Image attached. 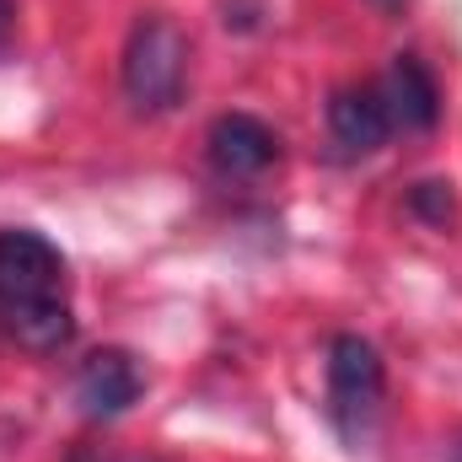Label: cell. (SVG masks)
<instances>
[{"instance_id": "cell-1", "label": "cell", "mask_w": 462, "mask_h": 462, "mask_svg": "<svg viewBox=\"0 0 462 462\" xmlns=\"http://www.w3.org/2000/svg\"><path fill=\"white\" fill-rule=\"evenodd\" d=\"M189 81V32L172 16H140L124 43V97L140 114L178 108Z\"/></svg>"}, {"instance_id": "cell-2", "label": "cell", "mask_w": 462, "mask_h": 462, "mask_svg": "<svg viewBox=\"0 0 462 462\" xmlns=\"http://www.w3.org/2000/svg\"><path fill=\"white\" fill-rule=\"evenodd\" d=\"M65 301V258L43 231L5 226L0 231V312L22 318L38 307Z\"/></svg>"}, {"instance_id": "cell-3", "label": "cell", "mask_w": 462, "mask_h": 462, "mask_svg": "<svg viewBox=\"0 0 462 462\" xmlns=\"http://www.w3.org/2000/svg\"><path fill=\"white\" fill-rule=\"evenodd\" d=\"M382 393H387V365L376 345H365L360 334H339L328 345V420L339 425L345 441H360L371 430V420L382 414Z\"/></svg>"}, {"instance_id": "cell-4", "label": "cell", "mask_w": 462, "mask_h": 462, "mask_svg": "<svg viewBox=\"0 0 462 462\" xmlns=\"http://www.w3.org/2000/svg\"><path fill=\"white\" fill-rule=\"evenodd\" d=\"M140 398V365L129 349H92L76 365V403L87 420H114Z\"/></svg>"}, {"instance_id": "cell-5", "label": "cell", "mask_w": 462, "mask_h": 462, "mask_svg": "<svg viewBox=\"0 0 462 462\" xmlns=\"http://www.w3.org/2000/svg\"><path fill=\"white\" fill-rule=\"evenodd\" d=\"M205 145H210V162L221 178H258L280 156V134L253 114H221L210 124Z\"/></svg>"}, {"instance_id": "cell-6", "label": "cell", "mask_w": 462, "mask_h": 462, "mask_svg": "<svg viewBox=\"0 0 462 462\" xmlns=\"http://www.w3.org/2000/svg\"><path fill=\"white\" fill-rule=\"evenodd\" d=\"M328 134H334V145H345L349 156L376 151L393 134V114H387L382 87H345V92H334V103H328Z\"/></svg>"}, {"instance_id": "cell-7", "label": "cell", "mask_w": 462, "mask_h": 462, "mask_svg": "<svg viewBox=\"0 0 462 462\" xmlns=\"http://www.w3.org/2000/svg\"><path fill=\"white\" fill-rule=\"evenodd\" d=\"M382 97H387L393 124H403V129H436V118H441V87H436V76L420 54L393 60V70L382 81Z\"/></svg>"}, {"instance_id": "cell-8", "label": "cell", "mask_w": 462, "mask_h": 462, "mask_svg": "<svg viewBox=\"0 0 462 462\" xmlns=\"http://www.w3.org/2000/svg\"><path fill=\"white\" fill-rule=\"evenodd\" d=\"M5 323H11V339H16L22 349H32V355H54V349L70 345V334H76L70 301H60V307H38V312L5 318Z\"/></svg>"}, {"instance_id": "cell-9", "label": "cell", "mask_w": 462, "mask_h": 462, "mask_svg": "<svg viewBox=\"0 0 462 462\" xmlns=\"http://www.w3.org/2000/svg\"><path fill=\"white\" fill-rule=\"evenodd\" d=\"M409 210H414L425 226H452V216H457V194H452V183L430 178V183H414Z\"/></svg>"}, {"instance_id": "cell-10", "label": "cell", "mask_w": 462, "mask_h": 462, "mask_svg": "<svg viewBox=\"0 0 462 462\" xmlns=\"http://www.w3.org/2000/svg\"><path fill=\"white\" fill-rule=\"evenodd\" d=\"M365 5H376V11H382V16H398V11H403V5H409V0H365Z\"/></svg>"}, {"instance_id": "cell-11", "label": "cell", "mask_w": 462, "mask_h": 462, "mask_svg": "<svg viewBox=\"0 0 462 462\" xmlns=\"http://www.w3.org/2000/svg\"><path fill=\"white\" fill-rule=\"evenodd\" d=\"M5 27H11V5L0 0V38H5Z\"/></svg>"}, {"instance_id": "cell-12", "label": "cell", "mask_w": 462, "mask_h": 462, "mask_svg": "<svg viewBox=\"0 0 462 462\" xmlns=\"http://www.w3.org/2000/svg\"><path fill=\"white\" fill-rule=\"evenodd\" d=\"M452 462H462V441H457V447H452Z\"/></svg>"}]
</instances>
